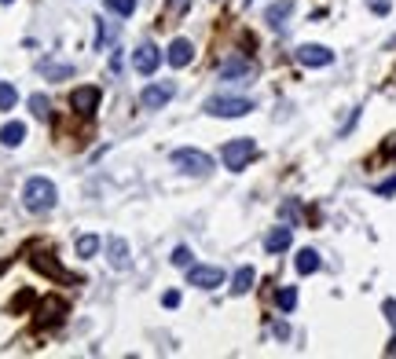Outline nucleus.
<instances>
[{
	"label": "nucleus",
	"mask_w": 396,
	"mask_h": 359,
	"mask_svg": "<svg viewBox=\"0 0 396 359\" xmlns=\"http://www.w3.org/2000/svg\"><path fill=\"white\" fill-rule=\"evenodd\" d=\"M55 202H59V191H55V183L44 180V176H33L22 187V205H26L30 213H48V209H55Z\"/></svg>",
	"instance_id": "nucleus-1"
},
{
	"label": "nucleus",
	"mask_w": 396,
	"mask_h": 359,
	"mask_svg": "<svg viewBox=\"0 0 396 359\" xmlns=\"http://www.w3.org/2000/svg\"><path fill=\"white\" fill-rule=\"evenodd\" d=\"M220 158H224V169H231V173H242L253 158H257V143L250 136H238V139H228L224 151H220Z\"/></svg>",
	"instance_id": "nucleus-2"
},
{
	"label": "nucleus",
	"mask_w": 396,
	"mask_h": 359,
	"mask_svg": "<svg viewBox=\"0 0 396 359\" xmlns=\"http://www.w3.org/2000/svg\"><path fill=\"white\" fill-rule=\"evenodd\" d=\"M169 161L176 169H184L187 176H209L213 173V158L206 151H194V147H180V151H172Z\"/></svg>",
	"instance_id": "nucleus-3"
},
{
	"label": "nucleus",
	"mask_w": 396,
	"mask_h": 359,
	"mask_svg": "<svg viewBox=\"0 0 396 359\" xmlns=\"http://www.w3.org/2000/svg\"><path fill=\"white\" fill-rule=\"evenodd\" d=\"M253 110V99H242V96H213L206 99V114L209 118H246Z\"/></svg>",
	"instance_id": "nucleus-4"
},
{
	"label": "nucleus",
	"mask_w": 396,
	"mask_h": 359,
	"mask_svg": "<svg viewBox=\"0 0 396 359\" xmlns=\"http://www.w3.org/2000/svg\"><path fill=\"white\" fill-rule=\"evenodd\" d=\"M30 264L40 271V275H52V279H59V283H66V286H74V283H77L70 271H66V268L55 261V253H40V249H37L33 257H30Z\"/></svg>",
	"instance_id": "nucleus-5"
},
{
	"label": "nucleus",
	"mask_w": 396,
	"mask_h": 359,
	"mask_svg": "<svg viewBox=\"0 0 396 359\" xmlns=\"http://www.w3.org/2000/svg\"><path fill=\"white\" fill-rule=\"evenodd\" d=\"M172 96H176V84L172 81H154V84H147V89L140 92V107L158 110V107H165Z\"/></svg>",
	"instance_id": "nucleus-6"
},
{
	"label": "nucleus",
	"mask_w": 396,
	"mask_h": 359,
	"mask_svg": "<svg viewBox=\"0 0 396 359\" xmlns=\"http://www.w3.org/2000/svg\"><path fill=\"white\" fill-rule=\"evenodd\" d=\"M187 283L198 290H216V286H224V271L209 268V264H194V268H187Z\"/></svg>",
	"instance_id": "nucleus-7"
},
{
	"label": "nucleus",
	"mask_w": 396,
	"mask_h": 359,
	"mask_svg": "<svg viewBox=\"0 0 396 359\" xmlns=\"http://www.w3.org/2000/svg\"><path fill=\"white\" fill-rule=\"evenodd\" d=\"M158 62H162V52L150 45V40H143V45L132 52V67H136V74H143V77H150L154 70H158Z\"/></svg>",
	"instance_id": "nucleus-8"
},
{
	"label": "nucleus",
	"mask_w": 396,
	"mask_h": 359,
	"mask_svg": "<svg viewBox=\"0 0 396 359\" xmlns=\"http://www.w3.org/2000/svg\"><path fill=\"white\" fill-rule=\"evenodd\" d=\"M99 99H103V92L96 89V84H84V89H77V92L70 96V107H74L77 114H96V110H99Z\"/></svg>",
	"instance_id": "nucleus-9"
},
{
	"label": "nucleus",
	"mask_w": 396,
	"mask_h": 359,
	"mask_svg": "<svg viewBox=\"0 0 396 359\" xmlns=\"http://www.w3.org/2000/svg\"><path fill=\"white\" fill-rule=\"evenodd\" d=\"M297 62H301V67H330V62H334V52L323 48V45H301L297 48Z\"/></svg>",
	"instance_id": "nucleus-10"
},
{
	"label": "nucleus",
	"mask_w": 396,
	"mask_h": 359,
	"mask_svg": "<svg viewBox=\"0 0 396 359\" xmlns=\"http://www.w3.org/2000/svg\"><path fill=\"white\" fill-rule=\"evenodd\" d=\"M62 315H66V301L48 297V301H40V308H37V326H59Z\"/></svg>",
	"instance_id": "nucleus-11"
},
{
	"label": "nucleus",
	"mask_w": 396,
	"mask_h": 359,
	"mask_svg": "<svg viewBox=\"0 0 396 359\" xmlns=\"http://www.w3.org/2000/svg\"><path fill=\"white\" fill-rule=\"evenodd\" d=\"M290 242H294V231H290V224L272 227L268 235H264V249H268V253H286V249H290Z\"/></svg>",
	"instance_id": "nucleus-12"
},
{
	"label": "nucleus",
	"mask_w": 396,
	"mask_h": 359,
	"mask_svg": "<svg viewBox=\"0 0 396 359\" xmlns=\"http://www.w3.org/2000/svg\"><path fill=\"white\" fill-rule=\"evenodd\" d=\"M106 253H110V268H114V271H128L132 268V257H128V242L125 239H110L106 242Z\"/></svg>",
	"instance_id": "nucleus-13"
},
{
	"label": "nucleus",
	"mask_w": 396,
	"mask_h": 359,
	"mask_svg": "<svg viewBox=\"0 0 396 359\" xmlns=\"http://www.w3.org/2000/svg\"><path fill=\"white\" fill-rule=\"evenodd\" d=\"M290 15H294V0H275V4L264 11V23H268L272 30H282Z\"/></svg>",
	"instance_id": "nucleus-14"
},
{
	"label": "nucleus",
	"mask_w": 396,
	"mask_h": 359,
	"mask_svg": "<svg viewBox=\"0 0 396 359\" xmlns=\"http://www.w3.org/2000/svg\"><path fill=\"white\" fill-rule=\"evenodd\" d=\"M191 59H194V45L184 40V37H176L169 45V67H187Z\"/></svg>",
	"instance_id": "nucleus-15"
},
{
	"label": "nucleus",
	"mask_w": 396,
	"mask_h": 359,
	"mask_svg": "<svg viewBox=\"0 0 396 359\" xmlns=\"http://www.w3.org/2000/svg\"><path fill=\"white\" fill-rule=\"evenodd\" d=\"M319 253L316 249H301L297 257H294V268H297V275H312V271H319Z\"/></svg>",
	"instance_id": "nucleus-16"
},
{
	"label": "nucleus",
	"mask_w": 396,
	"mask_h": 359,
	"mask_svg": "<svg viewBox=\"0 0 396 359\" xmlns=\"http://www.w3.org/2000/svg\"><path fill=\"white\" fill-rule=\"evenodd\" d=\"M37 70H40L44 77H52V81H66V77H74V67H70V62H52V59H44Z\"/></svg>",
	"instance_id": "nucleus-17"
},
{
	"label": "nucleus",
	"mask_w": 396,
	"mask_h": 359,
	"mask_svg": "<svg viewBox=\"0 0 396 359\" xmlns=\"http://www.w3.org/2000/svg\"><path fill=\"white\" fill-rule=\"evenodd\" d=\"M22 139H26V125L22 121H8L4 129H0V143L4 147H18Z\"/></svg>",
	"instance_id": "nucleus-18"
},
{
	"label": "nucleus",
	"mask_w": 396,
	"mask_h": 359,
	"mask_svg": "<svg viewBox=\"0 0 396 359\" xmlns=\"http://www.w3.org/2000/svg\"><path fill=\"white\" fill-rule=\"evenodd\" d=\"M253 279H257V271H253L250 264L238 268L235 279H231V293H250V290H253Z\"/></svg>",
	"instance_id": "nucleus-19"
},
{
	"label": "nucleus",
	"mask_w": 396,
	"mask_h": 359,
	"mask_svg": "<svg viewBox=\"0 0 396 359\" xmlns=\"http://www.w3.org/2000/svg\"><path fill=\"white\" fill-rule=\"evenodd\" d=\"M275 304H279L282 312H294V308H297V290H294V286H282V290L275 293Z\"/></svg>",
	"instance_id": "nucleus-20"
},
{
	"label": "nucleus",
	"mask_w": 396,
	"mask_h": 359,
	"mask_svg": "<svg viewBox=\"0 0 396 359\" xmlns=\"http://www.w3.org/2000/svg\"><path fill=\"white\" fill-rule=\"evenodd\" d=\"M30 110H33V114H37V118L44 121V118H48V114H52V103H48V96H40V92H33V96H30Z\"/></svg>",
	"instance_id": "nucleus-21"
},
{
	"label": "nucleus",
	"mask_w": 396,
	"mask_h": 359,
	"mask_svg": "<svg viewBox=\"0 0 396 359\" xmlns=\"http://www.w3.org/2000/svg\"><path fill=\"white\" fill-rule=\"evenodd\" d=\"M74 249H77V257H96V249H99V239H96V235H81Z\"/></svg>",
	"instance_id": "nucleus-22"
},
{
	"label": "nucleus",
	"mask_w": 396,
	"mask_h": 359,
	"mask_svg": "<svg viewBox=\"0 0 396 359\" xmlns=\"http://www.w3.org/2000/svg\"><path fill=\"white\" fill-rule=\"evenodd\" d=\"M15 99H18V92H15V84H8V81H0V110H11V107H15Z\"/></svg>",
	"instance_id": "nucleus-23"
},
{
	"label": "nucleus",
	"mask_w": 396,
	"mask_h": 359,
	"mask_svg": "<svg viewBox=\"0 0 396 359\" xmlns=\"http://www.w3.org/2000/svg\"><path fill=\"white\" fill-rule=\"evenodd\" d=\"M106 11H114V15H132L136 11V0H106Z\"/></svg>",
	"instance_id": "nucleus-24"
},
{
	"label": "nucleus",
	"mask_w": 396,
	"mask_h": 359,
	"mask_svg": "<svg viewBox=\"0 0 396 359\" xmlns=\"http://www.w3.org/2000/svg\"><path fill=\"white\" fill-rule=\"evenodd\" d=\"M253 74V67H250V62H228V67H224V77H250Z\"/></svg>",
	"instance_id": "nucleus-25"
},
{
	"label": "nucleus",
	"mask_w": 396,
	"mask_h": 359,
	"mask_svg": "<svg viewBox=\"0 0 396 359\" xmlns=\"http://www.w3.org/2000/svg\"><path fill=\"white\" fill-rule=\"evenodd\" d=\"M172 264H176V268H191V249H187V246H176V249H172Z\"/></svg>",
	"instance_id": "nucleus-26"
},
{
	"label": "nucleus",
	"mask_w": 396,
	"mask_h": 359,
	"mask_svg": "<svg viewBox=\"0 0 396 359\" xmlns=\"http://www.w3.org/2000/svg\"><path fill=\"white\" fill-rule=\"evenodd\" d=\"M367 8H370L374 15H389V8H392V4H389V0H367Z\"/></svg>",
	"instance_id": "nucleus-27"
},
{
	"label": "nucleus",
	"mask_w": 396,
	"mask_h": 359,
	"mask_svg": "<svg viewBox=\"0 0 396 359\" xmlns=\"http://www.w3.org/2000/svg\"><path fill=\"white\" fill-rule=\"evenodd\" d=\"M162 304H165V308H176V304H180V293H176V290L162 293Z\"/></svg>",
	"instance_id": "nucleus-28"
},
{
	"label": "nucleus",
	"mask_w": 396,
	"mask_h": 359,
	"mask_svg": "<svg viewBox=\"0 0 396 359\" xmlns=\"http://www.w3.org/2000/svg\"><path fill=\"white\" fill-rule=\"evenodd\" d=\"M382 312H385V319L396 326V301H385V304H382Z\"/></svg>",
	"instance_id": "nucleus-29"
},
{
	"label": "nucleus",
	"mask_w": 396,
	"mask_h": 359,
	"mask_svg": "<svg viewBox=\"0 0 396 359\" xmlns=\"http://www.w3.org/2000/svg\"><path fill=\"white\" fill-rule=\"evenodd\" d=\"M282 217L294 220V217H297V202H282Z\"/></svg>",
	"instance_id": "nucleus-30"
},
{
	"label": "nucleus",
	"mask_w": 396,
	"mask_h": 359,
	"mask_svg": "<svg viewBox=\"0 0 396 359\" xmlns=\"http://www.w3.org/2000/svg\"><path fill=\"white\" fill-rule=\"evenodd\" d=\"M106 40H114V30H106V26L99 23V48L106 45Z\"/></svg>",
	"instance_id": "nucleus-31"
},
{
	"label": "nucleus",
	"mask_w": 396,
	"mask_h": 359,
	"mask_svg": "<svg viewBox=\"0 0 396 359\" xmlns=\"http://www.w3.org/2000/svg\"><path fill=\"white\" fill-rule=\"evenodd\" d=\"M392 191H396V176L385 180V183H378V195H392Z\"/></svg>",
	"instance_id": "nucleus-32"
},
{
	"label": "nucleus",
	"mask_w": 396,
	"mask_h": 359,
	"mask_svg": "<svg viewBox=\"0 0 396 359\" xmlns=\"http://www.w3.org/2000/svg\"><path fill=\"white\" fill-rule=\"evenodd\" d=\"M382 154H385V158H392V154H396V136H389V143L382 147Z\"/></svg>",
	"instance_id": "nucleus-33"
},
{
	"label": "nucleus",
	"mask_w": 396,
	"mask_h": 359,
	"mask_svg": "<svg viewBox=\"0 0 396 359\" xmlns=\"http://www.w3.org/2000/svg\"><path fill=\"white\" fill-rule=\"evenodd\" d=\"M0 4H11V0H0Z\"/></svg>",
	"instance_id": "nucleus-34"
}]
</instances>
